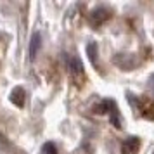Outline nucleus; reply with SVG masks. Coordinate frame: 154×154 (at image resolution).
Segmentation results:
<instances>
[{"mask_svg": "<svg viewBox=\"0 0 154 154\" xmlns=\"http://www.w3.org/2000/svg\"><path fill=\"white\" fill-rule=\"evenodd\" d=\"M100 109H102V112H109V119H111V123L116 126V128L121 126L119 111H118V107H116V102H114V100H104V102L100 104Z\"/></svg>", "mask_w": 154, "mask_h": 154, "instance_id": "f257e3e1", "label": "nucleus"}, {"mask_svg": "<svg viewBox=\"0 0 154 154\" xmlns=\"http://www.w3.org/2000/svg\"><path fill=\"white\" fill-rule=\"evenodd\" d=\"M140 146V140L137 137H128L121 144V154H137Z\"/></svg>", "mask_w": 154, "mask_h": 154, "instance_id": "f03ea898", "label": "nucleus"}, {"mask_svg": "<svg viewBox=\"0 0 154 154\" xmlns=\"http://www.w3.org/2000/svg\"><path fill=\"white\" fill-rule=\"evenodd\" d=\"M109 16H111V12H109L106 7H97V9L92 11L90 21L94 23V24H102L106 19H109Z\"/></svg>", "mask_w": 154, "mask_h": 154, "instance_id": "7ed1b4c3", "label": "nucleus"}, {"mask_svg": "<svg viewBox=\"0 0 154 154\" xmlns=\"http://www.w3.org/2000/svg\"><path fill=\"white\" fill-rule=\"evenodd\" d=\"M40 45H42V36L40 33H33L31 35V40H29V49H28V54H29V59L33 61L40 50Z\"/></svg>", "mask_w": 154, "mask_h": 154, "instance_id": "20e7f679", "label": "nucleus"}, {"mask_svg": "<svg viewBox=\"0 0 154 154\" xmlns=\"http://www.w3.org/2000/svg\"><path fill=\"white\" fill-rule=\"evenodd\" d=\"M24 97H26V94H24V90L21 87L12 88V92H11V102L12 104H16L17 107H23L24 106Z\"/></svg>", "mask_w": 154, "mask_h": 154, "instance_id": "39448f33", "label": "nucleus"}, {"mask_svg": "<svg viewBox=\"0 0 154 154\" xmlns=\"http://www.w3.org/2000/svg\"><path fill=\"white\" fill-rule=\"evenodd\" d=\"M68 68H69V71L73 75H82V73H83V64H82V61L75 56L68 57Z\"/></svg>", "mask_w": 154, "mask_h": 154, "instance_id": "423d86ee", "label": "nucleus"}, {"mask_svg": "<svg viewBox=\"0 0 154 154\" xmlns=\"http://www.w3.org/2000/svg\"><path fill=\"white\" fill-rule=\"evenodd\" d=\"M87 52H88V57H90L92 64L97 63V45H95V43H90V45L87 47Z\"/></svg>", "mask_w": 154, "mask_h": 154, "instance_id": "0eeeda50", "label": "nucleus"}, {"mask_svg": "<svg viewBox=\"0 0 154 154\" xmlns=\"http://www.w3.org/2000/svg\"><path fill=\"white\" fill-rule=\"evenodd\" d=\"M40 154H57V147L54 146L52 142H47V144H43L42 152Z\"/></svg>", "mask_w": 154, "mask_h": 154, "instance_id": "6e6552de", "label": "nucleus"}, {"mask_svg": "<svg viewBox=\"0 0 154 154\" xmlns=\"http://www.w3.org/2000/svg\"><path fill=\"white\" fill-rule=\"evenodd\" d=\"M151 82H152V90H154V75H152V78H151Z\"/></svg>", "mask_w": 154, "mask_h": 154, "instance_id": "1a4fd4ad", "label": "nucleus"}, {"mask_svg": "<svg viewBox=\"0 0 154 154\" xmlns=\"http://www.w3.org/2000/svg\"><path fill=\"white\" fill-rule=\"evenodd\" d=\"M152 154H154V152H152Z\"/></svg>", "mask_w": 154, "mask_h": 154, "instance_id": "9d476101", "label": "nucleus"}]
</instances>
